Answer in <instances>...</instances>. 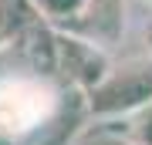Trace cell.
Masks as SVG:
<instances>
[{
    "label": "cell",
    "instance_id": "obj_10",
    "mask_svg": "<svg viewBox=\"0 0 152 145\" xmlns=\"http://www.w3.org/2000/svg\"><path fill=\"white\" fill-rule=\"evenodd\" d=\"M142 4H149V7H152V0H142Z\"/></svg>",
    "mask_w": 152,
    "mask_h": 145
},
{
    "label": "cell",
    "instance_id": "obj_9",
    "mask_svg": "<svg viewBox=\"0 0 152 145\" xmlns=\"http://www.w3.org/2000/svg\"><path fill=\"white\" fill-rule=\"evenodd\" d=\"M142 44H145V54L152 58V14H149V20H145V27H142Z\"/></svg>",
    "mask_w": 152,
    "mask_h": 145
},
{
    "label": "cell",
    "instance_id": "obj_1",
    "mask_svg": "<svg viewBox=\"0 0 152 145\" xmlns=\"http://www.w3.org/2000/svg\"><path fill=\"white\" fill-rule=\"evenodd\" d=\"M61 115V91L44 74H14L0 81V132L27 138L44 132Z\"/></svg>",
    "mask_w": 152,
    "mask_h": 145
},
{
    "label": "cell",
    "instance_id": "obj_3",
    "mask_svg": "<svg viewBox=\"0 0 152 145\" xmlns=\"http://www.w3.org/2000/svg\"><path fill=\"white\" fill-rule=\"evenodd\" d=\"M54 44H58V78L64 81V88H71V91L88 95L115 68L108 47L95 44L91 37H85L78 31L54 27Z\"/></svg>",
    "mask_w": 152,
    "mask_h": 145
},
{
    "label": "cell",
    "instance_id": "obj_7",
    "mask_svg": "<svg viewBox=\"0 0 152 145\" xmlns=\"http://www.w3.org/2000/svg\"><path fill=\"white\" fill-rule=\"evenodd\" d=\"M118 125L125 128V135H129L135 145H152V105H145V108H139V111L118 118Z\"/></svg>",
    "mask_w": 152,
    "mask_h": 145
},
{
    "label": "cell",
    "instance_id": "obj_5",
    "mask_svg": "<svg viewBox=\"0 0 152 145\" xmlns=\"http://www.w3.org/2000/svg\"><path fill=\"white\" fill-rule=\"evenodd\" d=\"M31 4V10L41 17L44 24H51V27H71L88 10V4L91 0H27Z\"/></svg>",
    "mask_w": 152,
    "mask_h": 145
},
{
    "label": "cell",
    "instance_id": "obj_6",
    "mask_svg": "<svg viewBox=\"0 0 152 145\" xmlns=\"http://www.w3.org/2000/svg\"><path fill=\"white\" fill-rule=\"evenodd\" d=\"M75 145H135L125 135V128H112V122H98L95 128H85Z\"/></svg>",
    "mask_w": 152,
    "mask_h": 145
},
{
    "label": "cell",
    "instance_id": "obj_4",
    "mask_svg": "<svg viewBox=\"0 0 152 145\" xmlns=\"http://www.w3.org/2000/svg\"><path fill=\"white\" fill-rule=\"evenodd\" d=\"M122 27H125L122 0H91L88 10L78 17L68 31H78V34H85V37H91L95 44H102V47H112V44L118 41Z\"/></svg>",
    "mask_w": 152,
    "mask_h": 145
},
{
    "label": "cell",
    "instance_id": "obj_8",
    "mask_svg": "<svg viewBox=\"0 0 152 145\" xmlns=\"http://www.w3.org/2000/svg\"><path fill=\"white\" fill-rule=\"evenodd\" d=\"M20 34V0H0V47L14 44Z\"/></svg>",
    "mask_w": 152,
    "mask_h": 145
},
{
    "label": "cell",
    "instance_id": "obj_2",
    "mask_svg": "<svg viewBox=\"0 0 152 145\" xmlns=\"http://www.w3.org/2000/svg\"><path fill=\"white\" fill-rule=\"evenodd\" d=\"M85 105H88V118L95 122H118L125 115L152 105V58L145 54L139 61L115 64L102 85H95L85 95Z\"/></svg>",
    "mask_w": 152,
    "mask_h": 145
}]
</instances>
